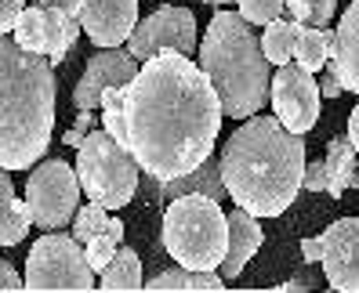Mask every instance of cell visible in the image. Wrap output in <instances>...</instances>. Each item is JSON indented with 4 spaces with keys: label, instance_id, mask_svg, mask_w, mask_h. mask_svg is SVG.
<instances>
[{
    "label": "cell",
    "instance_id": "6da1fadb",
    "mask_svg": "<svg viewBox=\"0 0 359 293\" xmlns=\"http://www.w3.org/2000/svg\"><path fill=\"white\" fill-rule=\"evenodd\" d=\"M102 123L156 181L200 166L222 131V106L193 58L160 51L145 58L135 80L102 94Z\"/></svg>",
    "mask_w": 359,
    "mask_h": 293
},
{
    "label": "cell",
    "instance_id": "7a4b0ae2",
    "mask_svg": "<svg viewBox=\"0 0 359 293\" xmlns=\"http://www.w3.org/2000/svg\"><path fill=\"white\" fill-rule=\"evenodd\" d=\"M218 171L236 206L255 217H280L302 192L305 141L276 116L255 113L222 145Z\"/></svg>",
    "mask_w": 359,
    "mask_h": 293
},
{
    "label": "cell",
    "instance_id": "3957f363",
    "mask_svg": "<svg viewBox=\"0 0 359 293\" xmlns=\"http://www.w3.org/2000/svg\"><path fill=\"white\" fill-rule=\"evenodd\" d=\"M55 131V69L44 55L0 36V166L29 171Z\"/></svg>",
    "mask_w": 359,
    "mask_h": 293
},
{
    "label": "cell",
    "instance_id": "277c9868",
    "mask_svg": "<svg viewBox=\"0 0 359 293\" xmlns=\"http://www.w3.org/2000/svg\"><path fill=\"white\" fill-rule=\"evenodd\" d=\"M196 66L215 87L222 116L247 120L269 106L272 62L262 51L258 29L240 11H215L196 48Z\"/></svg>",
    "mask_w": 359,
    "mask_h": 293
},
{
    "label": "cell",
    "instance_id": "5b68a950",
    "mask_svg": "<svg viewBox=\"0 0 359 293\" xmlns=\"http://www.w3.org/2000/svg\"><path fill=\"white\" fill-rule=\"evenodd\" d=\"M229 246V217L218 199L189 192L167 199L163 210V250L175 264L193 271H218Z\"/></svg>",
    "mask_w": 359,
    "mask_h": 293
},
{
    "label": "cell",
    "instance_id": "8992f818",
    "mask_svg": "<svg viewBox=\"0 0 359 293\" xmlns=\"http://www.w3.org/2000/svg\"><path fill=\"white\" fill-rule=\"evenodd\" d=\"M76 181L91 203L105 206V210H120L138 192V163L102 127L76 145Z\"/></svg>",
    "mask_w": 359,
    "mask_h": 293
},
{
    "label": "cell",
    "instance_id": "52a82bcc",
    "mask_svg": "<svg viewBox=\"0 0 359 293\" xmlns=\"http://www.w3.org/2000/svg\"><path fill=\"white\" fill-rule=\"evenodd\" d=\"M26 290H98L95 271L83 257V243L51 228L40 236L26 257Z\"/></svg>",
    "mask_w": 359,
    "mask_h": 293
},
{
    "label": "cell",
    "instance_id": "ba28073f",
    "mask_svg": "<svg viewBox=\"0 0 359 293\" xmlns=\"http://www.w3.org/2000/svg\"><path fill=\"white\" fill-rule=\"evenodd\" d=\"M26 206L36 228H66L80 206L76 166L66 159H36L26 181Z\"/></svg>",
    "mask_w": 359,
    "mask_h": 293
},
{
    "label": "cell",
    "instance_id": "9c48e42d",
    "mask_svg": "<svg viewBox=\"0 0 359 293\" xmlns=\"http://www.w3.org/2000/svg\"><path fill=\"white\" fill-rule=\"evenodd\" d=\"M11 36H15L18 48L44 55L51 66H58V62L73 51L76 36H80V22L62 8V0H33V4L22 8V15H18Z\"/></svg>",
    "mask_w": 359,
    "mask_h": 293
},
{
    "label": "cell",
    "instance_id": "30bf717a",
    "mask_svg": "<svg viewBox=\"0 0 359 293\" xmlns=\"http://www.w3.org/2000/svg\"><path fill=\"white\" fill-rule=\"evenodd\" d=\"M320 83L316 73H305L298 62L276 66L269 83V101H272V116H276L287 131L294 134H309L320 120Z\"/></svg>",
    "mask_w": 359,
    "mask_h": 293
},
{
    "label": "cell",
    "instance_id": "8fae6325",
    "mask_svg": "<svg viewBox=\"0 0 359 293\" xmlns=\"http://www.w3.org/2000/svg\"><path fill=\"white\" fill-rule=\"evenodd\" d=\"M128 51L145 62L160 51H178L185 58L196 55V18L189 8L163 4L149 18H138V26L128 36Z\"/></svg>",
    "mask_w": 359,
    "mask_h": 293
},
{
    "label": "cell",
    "instance_id": "7c38bea8",
    "mask_svg": "<svg viewBox=\"0 0 359 293\" xmlns=\"http://www.w3.org/2000/svg\"><path fill=\"white\" fill-rule=\"evenodd\" d=\"M62 8L80 22V33H88L95 48L128 44L138 26V0H62Z\"/></svg>",
    "mask_w": 359,
    "mask_h": 293
},
{
    "label": "cell",
    "instance_id": "4fadbf2b",
    "mask_svg": "<svg viewBox=\"0 0 359 293\" xmlns=\"http://www.w3.org/2000/svg\"><path fill=\"white\" fill-rule=\"evenodd\" d=\"M138 66H142V62L128 48H98L88 58V66H83L76 87H73V106L80 113H95L102 94L109 87H123V83H131Z\"/></svg>",
    "mask_w": 359,
    "mask_h": 293
},
{
    "label": "cell",
    "instance_id": "5bb4252c",
    "mask_svg": "<svg viewBox=\"0 0 359 293\" xmlns=\"http://www.w3.org/2000/svg\"><path fill=\"white\" fill-rule=\"evenodd\" d=\"M320 268L337 293H359V221L341 217L320 236Z\"/></svg>",
    "mask_w": 359,
    "mask_h": 293
},
{
    "label": "cell",
    "instance_id": "9a60e30c",
    "mask_svg": "<svg viewBox=\"0 0 359 293\" xmlns=\"http://www.w3.org/2000/svg\"><path fill=\"white\" fill-rule=\"evenodd\" d=\"M225 217H229V246H225V257L218 264V276L225 283H232L236 276H243L247 261L262 250L265 236H262V217L247 214L243 206H236V210L225 214Z\"/></svg>",
    "mask_w": 359,
    "mask_h": 293
},
{
    "label": "cell",
    "instance_id": "2e32d148",
    "mask_svg": "<svg viewBox=\"0 0 359 293\" xmlns=\"http://www.w3.org/2000/svg\"><path fill=\"white\" fill-rule=\"evenodd\" d=\"M330 69L337 73L341 87L359 98V0L345 8L334 29V48H330Z\"/></svg>",
    "mask_w": 359,
    "mask_h": 293
},
{
    "label": "cell",
    "instance_id": "e0dca14e",
    "mask_svg": "<svg viewBox=\"0 0 359 293\" xmlns=\"http://www.w3.org/2000/svg\"><path fill=\"white\" fill-rule=\"evenodd\" d=\"M323 192L341 199L348 188H359V152L352 149L348 134H337L327 141V159H323Z\"/></svg>",
    "mask_w": 359,
    "mask_h": 293
},
{
    "label": "cell",
    "instance_id": "ac0fdd59",
    "mask_svg": "<svg viewBox=\"0 0 359 293\" xmlns=\"http://www.w3.org/2000/svg\"><path fill=\"white\" fill-rule=\"evenodd\" d=\"M189 192H200V196H210V199H225V185H222V171H218V159L207 156L200 166H193L189 174L182 178H171V181H160V199H178V196H189Z\"/></svg>",
    "mask_w": 359,
    "mask_h": 293
},
{
    "label": "cell",
    "instance_id": "d6986e66",
    "mask_svg": "<svg viewBox=\"0 0 359 293\" xmlns=\"http://www.w3.org/2000/svg\"><path fill=\"white\" fill-rule=\"evenodd\" d=\"M29 206L26 199L15 196V185H11V174L0 166V246H18L26 236H29Z\"/></svg>",
    "mask_w": 359,
    "mask_h": 293
},
{
    "label": "cell",
    "instance_id": "ffe728a7",
    "mask_svg": "<svg viewBox=\"0 0 359 293\" xmlns=\"http://www.w3.org/2000/svg\"><path fill=\"white\" fill-rule=\"evenodd\" d=\"M142 290H153V293H163V290H203V293H218L225 290V279L218 276V271H193V268H167L160 271V276H153L149 283H142Z\"/></svg>",
    "mask_w": 359,
    "mask_h": 293
},
{
    "label": "cell",
    "instance_id": "44dd1931",
    "mask_svg": "<svg viewBox=\"0 0 359 293\" xmlns=\"http://www.w3.org/2000/svg\"><path fill=\"white\" fill-rule=\"evenodd\" d=\"M330 48H334V29L327 26H302L298 29V44H294V62L305 73H320L330 62Z\"/></svg>",
    "mask_w": 359,
    "mask_h": 293
},
{
    "label": "cell",
    "instance_id": "7402d4cb",
    "mask_svg": "<svg viewBox=\"0 0 359 293\" xmlns=\"http://www.w3.org/2000/svg\"><path fill=\"white\" fill-rule=\"evenodd\" d=\"M98 290H109V293H116V290H142V257L135 254L131 246H120L116 254H113V261L105 264L102 271H98Z\"/></svg>",
    "mask_w": 359,
    "mask_h": 293
},
{
    "label": "cell",
    "instance_id": "603a6c76",
    "mask_svg": "<svg viewBox=\"0 0 359 293\" xmlns=\"http://www.w3.org/2000/svg\"><path fill=\"white\" fill-rule=\"evenodd\" d=\"M298 22H290V18H276V22H269L262 29V51L272 66H287L294 62V44H298Z\"/></svg>",
    "mask_w": 359,
    "mask_h": 293
},
{
    "label": "cell",
    "instance_id": "cb8c5ba5",
    "mask_svg": "<svg viewBox=\"0 0 359 293\" xmlns=\"http://www.w3.org/2000/svg\"><path fill=\"white\" fill-rule=\"evenodd\" d=\"M120 243H123V221L120 217H109L98 236H91L88 243H83V257H88L91 271H102L105 264H109L113 254L120 250Z\"/></svg>",
    "mask_w": 359,
    "mask_h": 293
},
{
    "label": "cell",
    "instance_id": "d4e9b609",
    "mask_svg": "<svg viewBox=\"0 0 359 293\" xmlns=\"http://www.w3.org/2000/svg\"><path fill=\"white\" fill-rule=\"evenodd\" d=\"M337 0H283V18L298 26H330Z\"/></svg>",
    "mask_w": 359,
    "mask_h": 293
},
{
    "label": "cell",
    "instance_id": "484cf974",
    "mask_svg": "<svg viewBox=\"0 0 359 293\" xmlns=\"http://www.w3.org/2000/svg\"><path fill=\"white\" fill-rule=\"evenodd\" d=\"M105 221H109V210L88 199V206H76V214H73V232H69V236H73L76 243H88L91 236H98L102 228H105Z\"/></svg>",
    "mask_w": 359,
    "mask_h": 293
},
{
    "label": "cell",
    "instance_id": "4316f807",
    "mask_svg": "<svg viewBox=\"0 0 359 293\" xmlns=\"http://www.w3.org/2000/svg\"><path fill=\"white\" fill-rule=\"evenodd\" d=\"M236 11L250 26H269L283 18V0H236Z\"/></svg>",
    "mask_w": 359,
    "mask_h": 293
},
{
    "label": "cell",
    "instance_id": "83f0119b",
    "mask_svg": "<svg viewBox=\"0 0 359 293\" xmlns=\"http://www.w3.org/2000/svg\"><path fill=\"white\" fill-rule=\"evenodd\" d=\"M22 8H26V0H0V36L15 29V22H18V15H22Z\"/></svg>",
    "mask_w": 359,
    "mask_h": 293
},
{
    "label": "cell",
    "instance_id": "f1b7e54d",
    "mask_svg": "<svg viewBox=\"0 0 359 293\" xmlns=\"http://www.w3.org/2000/svg\"><path fill=\"white\" fill-rule=\"evenodd\" d=\"M323 159H316V163H305V171H302V188L305 192H323Z\"/></svg>",
    "mask_w": 359,
    "mask_h": 293
},
{
    "label": "cell",
    "instance_id": "f546056e",
    "mask_svg": "<svg viewBox=\"0 0 359 293\" xmlns=\"http://www.w3.org/2000/svg\"><path fill=\"white\" fill-rule=\"evenodd\" d=\"M320 73H323V76L316 80V83H320V94H323V98H341V94H345V87H341V80H337V73L330 69V62H327V66H323Z\"/></svg>",
    "mask_w": 359,
    "mask_h": 293
},
{
    "label": "cell",
    "instance_id": "4dcf8cb0",
    "mask_svg": "<svg viewBox=\"0 0 359 293\" xmlns=\"http://www.w3.org/2000/svg\"><path fill=\"white\" fill-rule=\"evenodd\" d=\"M0 290H26V283H22V276H18V271L0 257Z\"/></svg>",
    "mask_w": 359,
    "mask_h": 293
},
{
    "label": "cell",
    "instance_id": "1f68e13d",
    "mask_svg": "<svg viewBox=\"0 0 359 293\" xmlns=\"http://www.w3.org/2000/svg\"><path fill=\"white\" fill-rule=\"evenodd\" d=\"M348 141H352V149L359 152V101H355V109L348 113Z\"/></svg>",
    "mask_w": 359,
    "mask_h": 293
},
{
    "label": "cell",
    "instance_id": "d6a6232c",
    "mask_svg": "<svg viewBox=\"0 0 359 293\" xmlns=\"http://www.w3.org/2000/svg\"><path fill=\"white\" fill-rule=\"evenodd\" d=\"M302 254H305L309 264L320 261V236H316V239H302Z\"/></svg>",
    "mask_w": 359,
    "mask_h": 293
},
{
    "label": "cell",
    "instance_id": "836d02e7",
    "mask_svg": "<svg viewBox=\"0 0 359 293\" xmlns=\"http://www.w3.org/2000/svg\"><path fill=\"white\" fill-rule=\"evenodd\" d=\"M91 127V113H80V120H76V131H88Z\"/></svg>",
    "mask_w": 359,
    "mask_h": 293
},
{
    "label": "cell",
    "instance_id": "e575fe53",
    "mask_svg": "<svg viewBox=\"0 0 359 293\" xmlns=\"http://www.w3.org/2000/svg\"><path fill=\"white\" fill-rule=\"evenodd\" d=\"M80 141H83V131H69L66 134V145H80Z\"/></svg>",
    "mask_w": 359,
    "mask_h": 293
},
{
    "label": "cell",
    "instance_id": "d590c367",
    "mask_svg": "<svg viewBox=\"0 0 359 293\" xmlns=\"http://www.w3.org/2000/svg\"><path fill=\"white\" fill-rule=\"evenodd\" d=\"M203 4H215V8H225V4H232V0H203Z\"/></svg>",
    "mask_w": 359,
    "mask_h": 293
}]
</instances>
